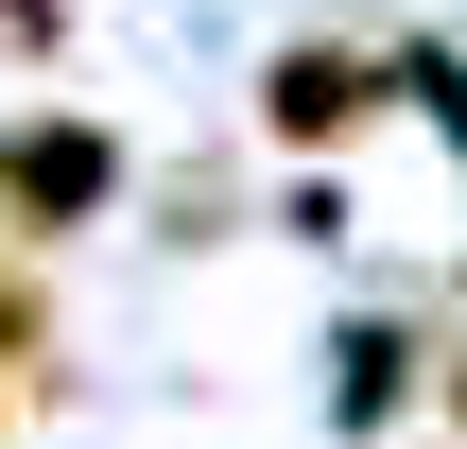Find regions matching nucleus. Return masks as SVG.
Wrapping results in <instances>:
<instances>
[{
    "label": "nucleus",
    "instance_id": "f257e3e1",
    "mask_svg": "<svg viewBox=\"0 0 467 449\" xmlns=\"http://www.w3.org/2000/svg\"><path fill=\"white\" fill-rule=\"evenodd\" d=\"M104 190H121L104 121H0V242H69Z\"/></svg>",
    "mask_w": 467,
    "mask_h": 449
},
{
    "label": "nucleus",
    "instance_id": "39448f33",
    "mask_svg": "<svg viewBox=\"0 0 467 449\" xmlns=\"http://www.w3.org/2000/svg\"><path fill=\"white\" fill-rule=\"evenodd\" d=\"M0 52H17V69H52V52H69V0H0Z\"/></svg>",
    "mask_w": 467,
    "mask_h": 449
},
{
    "label": "nucleus",
    "instance_id": "20e7f679",
    "mask_svg": "<svg viewBox=\"0 0 467 449\" xmlns=\"http://www.w3.org/2000/svg\"><path fill=\"white\" fill-rule=\"evenodd\" d=\"M329 398H347V415H399V398H416V329H381V346H347V381H329Z\"/></svg>",
    "mask_w": 467,
    "mask_h": 449
},
{
    "label": "nucleus",
    "instance_id": "7ed1b4c3",
    "mask_svg": "<svg viewBox=\"0 0 467 449\" xmlns=\"http://www.w3.org/2000/svg\"><path fill=\"white\" fill-rule=\"evenodd\" d=\"M0 381L52 398V277H35V242H0Z\"/></svg>",
    "mask_w": 467,
    "mask_h": 449
},
{
    "label": "nucleus",
    "instance_id": "f03ea898",
    "mask_svg": "<svg viewBox=\"0 0 467 449\" xmlns=\"http://www.w3.org/2000/svg\"><path fill=\"white\" fill-rule=\"evenodd\" d=\"M381 121V52H329V35H295L277 69H260V138L277 156H347Z\"/></svg>",
    "mask_w": 467,
    "mask_h": 449
}]
</instances>
